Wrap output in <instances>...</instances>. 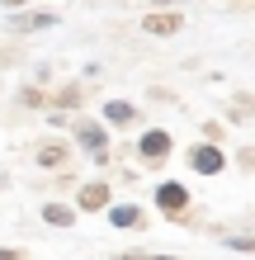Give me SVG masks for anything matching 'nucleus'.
<instances>
[{
    "mask_svg": "<svg viewBox=\"0 0 255 260\" xmlns=\"http://www.w3.org/2000/svg\"><path fill=\"white\" fill-rule=\"evenodd\" d=\"M71 133H76V142L85 147V156L95 161V166H109V128H104V123H95V118H76Z\"/></svg>",
    "mask_w": 255,
    "mask_h": 260,
    "instance_id": "1",
    "label": "nucleus"
},
{
    "mask_svg": "<svg viewBox=\"0 0 255 260\" xmlns=\"http://www.w3.org/2000/svg\"><path fill=\"white\" fill-rule=\"evenodd\" d=\"M189 171L194 175H222L227 171V151L217 142H194L189 147Z\"/></svg>",
    "mask_w": 255,
    "mask_h": 260,
    "instance_id": "2",
    "label": "nucleus"
},
{
    "mask_svg": "<svg viewBox=\"0 0 255 260\" xmlns=\"http://www.w3.org/2000/svg\"><path fill=\"white\" fill-rule=\"evenodd\" d=\"M170 147H175V137H170L166 128H147L142 142H137V156H142L147 166H161V161L170 156Z\"/></svg>",
    "mask_w": 255,
    "mask_h": 260,
    "instance_id": "3",
    "label": "nucleus"
},
{
    "mask_svg": "<svg viewBox=\"0 0 255 260\" xmlns=\"http://www.w3.org/2000/svg\"><path fill=\"white\" fill-rule=\"evenodd\" d=\"M156 208L166 213V218H185V208H189V189L179 185V180H161V185H156Z\"/></svg>",
    "mask_w": 255,
    "mask_h": 260,
    "instance_id": "4",
    "label": "nucleus"
},
{
    "mask_svg": "<svg viewBox=\"0 0 255 260\" xmlns=\"http://www.w3.org/2000/svg\"><path fill=\"white\" fill-rule=\"evenodd\" d=\"M109 204H114V189L104 180H90V185L76 189V213H104Z\"/></svg>",
    "mask_w": 255,
    "mask_h": 260,
    "instance_id": "5",
    "label": "nucleus"
},
{
    "mask_svg": "<svg viewBox=\"0 0 255 260\" xmlns=\"http://www.w3.org/2000/svg\"><path fill=\"white\" fill-rule=\"evenodd\" d=\"M142 28H147L152 38H170V34L185 28V14H179V10H152V14L142 19Z\"/></svg>",
    "mask_w": 255,
    "mask_h": 260,
    "instance_id": "6",
    "label": "nucleus"
},
{
    "mask_svg": "<svg viewBox=\"0 0 255 260\" xmlns=\"http://www.w3.org/2000/svg\"><path fill=\"white\" fill-rule=\"evenodd\" d=\"M104 213H109V227H118V232H137V227H142V218H147L137 204H109Z\"/></svg>",
    "mask_w": 255,
    "mask_h": 260,
    "instance_id": "7",
    "label": "nucleus"
},
{
    "mask_svg": "<svg viewBox=\"0 0 255 260\" xmlns=\"http://www.w3.org/2000/svg\"><path fill=\"white\" fill-rule=\"evenodd\" d=\"M57 14L52 10H28V14H14L10 19V34H38V28H52Z\"/></svg>",
    "mask_w": 255,
    "mask_h": 260,
    "instance_id": "8",
    "label": "nucleus"
},
{
    "mask_svg": "<svg viewBox=\"0 0 255 260\" xmlns=\"http://www.w3.org/2000/svg\"><path fill=\"white\" fill-rule=\"evenodd\" d=\"M128 123H137V109H132L128 100H109L104 104V128H128Z\"/></svg>",
    "mask_w": 255,
    "mask_h": 260,
    "instance_id": "9",
    "label": "nucleus"
},
{
    "mask_svg": "<svg viewBox=\"0 0 255 260\" xmlns=\"http://www.w3.org/2000/svg\"><path fill=\"white\" fill-rule=\"evenodd\" d=\"M43 222H48V227H76V204H57V199H48V204H43Z\"/></svg>",
    "mask_w": 255,
    "mask_h": 260,
    "instance_id": "10",
    "label": "nucleus"
},
{
    "mask_svg": "<svg viewBox=\"0 0 255 260\" xmlns=\"http://www.w3.org/2000/svg\"><path fill=\"white\" fill-rule=\"evenodd\" d=\"M62 161H66V142H43L38 147V166L52 171V166H62Z\"/></svg>",
    "mask_w": 255,
    "mask_h": 260,
    "instance_id": "11",
    "label": "nucleus"
},
{
    "mask_svg": "<svg viewBox=\"0 0 255 260\" xmlns=\"http://www.w3.org/2000/svg\"><path fill=\"white\" fill-rule=\"evenodd\" d=\"M85 100V90H81V81H71V85H62V90H57V109H76V104Z\"/></svg>",
    "mask_w": 255,
    "mask_h": 260,
    "instance_id": "12",
    "label": "nucleus"
},
{
    "mask_svg": "<svg viewBox=\"0 0 255 260\" xmlns=\"http://www.w3.org/2000/svg\"><path fill=\"white\" fill-rule=\"evenodd\" d=\"M19 104H24V109H43V104H48V95H43L38 85H24V90H19Z\"/></svg>",
    "mask_w": 255,
    "mask_h": 260,
    "instance_id": "13",
    "label": "nucleus"
},
{
    "mask_svg": "<svg viewBox=\"0 0 255 260\" xmlns=\"http://www.w3.org/2000/svg\"><path fill=\"white\" fill-rule=\"evenodd\" d=\"M232 251H255V237H227Z\"/></svg>",
    "mask_w": 255,
    "mask_h": 260,
    "instance_id": "14",
    "label": "nucleus"
},
{
    "mask_svg": "<svg viewBox=\"0 0 255 260\" xmlns=\"http://www.w3.org/2000/svg\"><path fill=\"white\" fill-rule=\"evenodd\" d=\"M0 5H5V10H24L28 0H0Z\"/></svg>",
    "mask_w": 255,
    "mask_h": 260,
    "instance_id": "15",
    "label": "nucleus"
},
{
    "mask_svg": "<svg viewBox=\"0 0 255 260\" xmlns=\"http://www.w3.org/2000/svg\"><path fill=\"white\" fill-rule=\"evenodd\" d=\"M118 260H152V255H137V251H123V255H118Z\"/></svg>",
    "mask_w": 255,
    "mask_h": 260,
    "instance_id": "16",
    "label": "nucleus"
},
{
    "mask_svg": "<svg viewBox=\"0 0 255 260\" xmlns=\"http://www.w3.org/2000/svg\"><path fill=\"white\" fill-rule=\"evenodd\" d=\"M152 260H185V255H170V251H156Z\"/></svg>",
    "mask_w": 255,
    "mask_h": 260,
    "instance_id": "17",
    "label": "nucleus"
},
{
    "mask_svg": "<svg viewBox=\"0 0 255 260\" xmlns=\"http://www.w3.org/2000/svg\"><path fill=\"white\" fill-rule=\"evenodd\" d=\"M0 260H19V251H5V246H0Z\"/></svg>",
    "mask_w": 255,
    "mask_h": 260,
    "instance_id": "18",
    "label": "nucleus"
},
{
    "mask_svg": "<svg viewBox=\"0 0 255 260\" xmlns=\"http://www.w3.org/2000/svg\"><path fill=\"white\" fill-rule=\"evenodd\" d=\"M14 62V52H0V67H10Z\"/></svg>",
    "mask_w": 255,
    "mask_h": 260,
    "instance_id": "19",
    "label": "nucleus"
}]
</instances>
